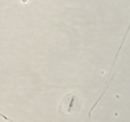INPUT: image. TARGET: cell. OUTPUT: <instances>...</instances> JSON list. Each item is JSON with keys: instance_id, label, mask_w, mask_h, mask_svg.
Wrapping results in <instances>:
<instances>
[{"instance_id": "cell-2", "label": "cell", "mask_w": 130, "mask_h": 122, "mask_svg": "<svg viewBox=\"0 0 130 122\" xmlns=\"http://www.w3.org/2000/svg\"><path fill=\"white\" fill-rule=\"evenodd\" d=\"M0 116H1L2 118H3L4 119H5V120L8 121H9V122H15V121L12 120V119H10V118H9L7 116L5 115V114H3V113H1V112H0Z\"/></svg>"}, {"instance_id": "cell-1", "label": "cell", "mask_w": 130, "mask_h": 122, "mask_svg": "<svg viewBox=\"0 0 130 122\" xmlns=\"http://www.w3.org/2000/svg\"><path fill=\"white\" fill-rule=\"evenodd\" d=\"M80 108L79 99L76 95L68 94L65 97L60 105V111L68 115L77 112Z\"/></svg>"}]
</instances>
